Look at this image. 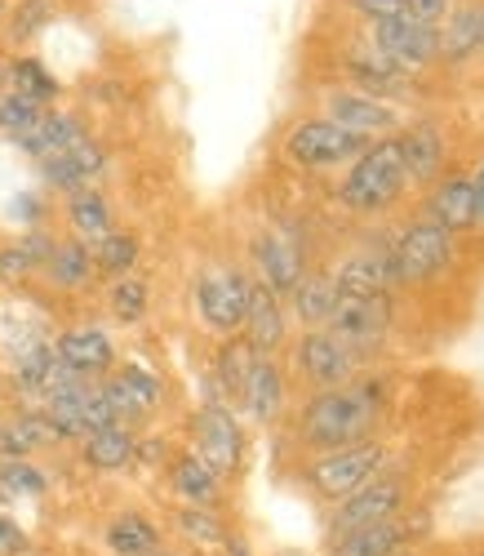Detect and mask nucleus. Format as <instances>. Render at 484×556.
<instances>
[{"mask_svg":"<svg viewBox=\"0 0 484 556\" xmlns=\"http://www.w3.org/2000/svg\"><path fill=\"white\" fill-rule=\"evenodd\" d=\"M386 405H392V379L386 375H356L343 388L311 392L307 405L298 409V419H294V437L311 454H329V450H343V445L373 441V432L386 419Z\"/></svg>","mask_w":484,"mask_h":556,"instance_id":"nucleus-1","label":"nucleus"},{"mask_svg":"<svg viewBox=\"0 0 484 556\" xmlns=\"http://www.w3.org/2000/svg\"><path fill=\"white\" fill-rule=\"evenodd\" d=\"M405 192H409V169H405L400 143L396 138H378V143H369L352 161V169L337 182V205L360 218H378L392 205H400Z\"/></svg>","mask_w":484,"mask_h":556,"instance_id":"nucleus-2","label":"nucleus"},{"mask_svg":"<svg viewBox=\"0 0 484 556\" xmlns=\"http://www.w3.org/2000/svg\"><path fill=\"white\" fill-rule=\"evenodd\" d=\"M458 237L445 227H435L431 218H409L405 227L392 231V263H396V286L422 290L435 286L454 267Z\"/></svg>","mask_w":484,"mask_h":556,"instance_id":"nucleus-3","label":"nucleus"},{"mask_svg":"<svg viewBox=\"0 0 484 556\" xmlns=\"http://www.w3.org/2000/svg\"><path fill=\"white\" fill-rule=\"evenodd\" d=\"M392 468V445L386 441H360V445H343V450H329V454H316L307 463V485L316 498L324 503H337L356 494L360 485H369L373 477H382Z\"/></svg>","mask_w":484,"mask_h":556,"instance_id":"nucleus-4","label":"nucleus"},{"mask_svg":"<svg viewBox=\"0 0 484 556\" xmlns=\"http://www.w3.org/2000/svg\"><path fill=\"white\" fill-rule=\"evenodd\" d=\"M369 356L356 352L352 343H343L333 330H303L294 339V369L298 379L311 388V392H329V388H343L352 383L356 375H365Z\"/></svg>","mask_w":484,"mask_h":556,"instance_id":"nucleus-5","label":"nucleus"},{"mask_svg":"<svg viewBox=\"0 0 484 556\" xmlns=\"http://www.w3.org/2000/svg\"><path fill=\"white\" fill-rule=\"evenodd\" d=\"M365 148H369V138H360V134H352V129H343V125H333V121H324V116H307V121H298L294 129L284 134V156L294 161L298 169H311V174H320V169H343V165H352Z\"/></svg>","mask_w":484,"mask_h":556,"instance_id":"nucleus-6","label":"nucleus"},{"mask_svg":"<svg viewBox=\"0 0 484 556\" xmlns=\"http://www.w3.org/2000/svg\"><path fill=\"white\" fill-rule=\"evenodd\" d=\"M250 286L254 276L240 271V267H205L196 276V316L201 326L231 339L240 334V326H245V307H250Z\"/></svg>","mask_w":484,"mask_h":556,"instance_id":"nucleus-7","label":"nucleus"},{"mask_svg":"<svg viewBox=\"0 0 484 556\" xmlns=\"http://www.w3.org/2000/svg\"><path fill=\"white\" fill-rule=\"evenodd\" d=\"M405 507H409V481L396 477V472H382L369 485H360L356 494L337 498L329 507V539L347 534V530H360V526H378V521L405 517Z\"/></svg>","mask_w":484,"mask_h":556,"instance_id":"nucleus-8","label":"nucleus"},{"mask_svg":"<svg viewBox=\"0 0 484 556\" xmlns=\"http://www.w3.org/2000/svg\"><path fill=\"white\" fill-rule=\"evenodd\" d=\"M369 45L382 59H392L400 72H409V76H418V72L441 63V27L418 23L409 14L369 23Z\"/></svg>","mask_w":484,"mask_h":556,"instance_id":"nucleus-9","label":"nucleus"},{"mask_svg":"<svg viewBox=\"0 0 484 556\" xmlns=\"http://www.w3.org/2000/svg\"><path fill=\"white\" fill-rule=\"evenodd\" d=\"M392 326H396V299L392 294H365V299H337L324 330H333L356 352L373 356L386 343V334H392Z\"/></svg>","mask_w":484,"mask_h":556,"instance_id":"nucleus-10","label":"nucleus"},{"mask_svg":"<svg viewBox=\"0 0 484 556\" xmlns=\"http://www.w3.org/2000/svg\"><path fill=\"white\" fill-rule=\"evenodd\" d=\"M337 299H365V294H392L396 290V263H392V231L369 237L356 254H347L333 271Z\"/></svg>","mask_w":484,"mask_h":556,"instance_id":"nucleus-11","label":"nucleus"},{"mask_svg":"<svg viewBox=\"0 0 484 556\" xmlns=\"http://www.w3.org/2000/svg\"><path fill=\"white\" fill-rule=\"evenodd\" d=\"M320 103H324V112H320L324 121H333V125H343V129L369 138V143H378V138H396L409 125L405 108L369 99V94H356V89H329Z\"/></svg>","mask_w":484,"mask_h":556,"instance_id":"nucleus-12","label":"nucleus"},{"mask_svg":"<svg viewBox=\"0 0 484 556\" xmlns=\"http://www.w3.org/2000/svg\"><path fill=\"white\" fill-rule=\"evenodd\" d=\"M191 432H196V445L191 450H196L218 477H231L245 468V432H240V419L231 405H222V401L201 405Z\"/></svg>","mask_w":484,"mask_h":556,"instance_id":"nucleus-13","label":"nucleus"},{"mask_svg":"<svg viewBox=\"0 0 484 556\" xmlns=\"http://www.w3.org/2000/svg\"><path fill=\"white\" fill-rule=\"evenodd\" d=\"M250 258H254V281L267 286L276 299H289L307 276L303 245L294 237H284V231H258L250 241Z\"/></svg>","mask_w":484,"mask_h":556,"instance_id":"nucleus-14","label":"nucleus"},{"mask_svg":"<svg viewBox=\"0 0 484 556\" xmlns=\"http://www.w3.org/2000/svg\"><path fill=\"white\" fill-rule=\"evenodd\" d=\"M103 396H107L112 409H116V424L129 428V424H138V419H148V414L165 401V383H161L156 369H148L142 361H125L116 375L103 379Z\"/></svg>","mask_w":484,"mask_h":556,"instance_id":"nucleus-15","label":"nucleus"},{"mask_svg":"<svg viewBox=\"0 0 484 556\" xmlns=\"http://www.w3.org/2000/svg\"><path fill=\"white\" fill-rule=\"evenodd\" d=\"M343 72H347V89L356 94H369V99H382V103H405L418 94V80L409 72H400L392 59H382L378 50H365V54H347L343 59Z\"/></svg>","mask_w":484,"mask_h":556,"instance_id":"nucleus-16","label":"nucleus"},{"mask_svg":"<svg viewBox=\"0 0 484 556\" xmlns=\"http://www.w3.org/2000/svg\"><path fill=\"white\" fill-rule=\"evenodd\" d=\"M400 156H405V169H409V188H431V182L445 178V161H449V138L435 121H409L400 134Z\"/></svg>","mask_w":484,"mask_h":556,"instance_id":"nucleus-17","label":"nucleus"},{"mask_svg":"<svg viewBox=\"0 0 484 556\" xmlns=\"http://www.w3.org/2000/svg\"><path fill=\"white\" fill-rule=\"evenodd\" d=\"M422 218H431L435 227L445 231H475L480 227V210H475V188L471 174H449L441 182H431V192L422 201Z\"/></svg>","mask_w":484,"mask_h":556,"instance_id":"nucleus-18","label":"nucleus"},{"mask_svg":"<svg viewBox=\"0 0 484 556\" xmlns=\"http://www.w3.org/2000/svg\"><path fill=\"white\" fill-rule=\"evenodd\" d=\"M54 352L67 369H76L80 379H107L116 365V343L103 326H72L54 339Z\"/></svg>","mask_w":484,"mask_h":556,"instance_id":"nucleus-19","label":"nucleus"},{"mask_svg":"<svg viewBox=\"0 0 484 556\" xmlns=\"http://www.w3.org/2000/svg\"><path fill=\"white\" fill-rule=\"evenodd\" d=\"M107 174V152L103 143H93V138H80L76 148H67L63 156H50V161H40V178L50 182L54 192H85L93 188Z\"/></svg>","mask_w":484,"mask_h":556,"instance_id":"nucleus-20","label":"nucleus"},{"mask_svg":"<svg viewBox=\"0 0 484 556\" xmlns=\"http://www.w3.org/2000/svg\"><path fill=\"white\" fill-rule=\"evenodd\" d=\"M413 539H418V526L405 517H392V521H378V526L333 534L329 556H400V552H413Z\"/></svg>","mask_w":484,"mask_h":556,"instance_id":"nucleus-21","label":"nucleus"},{"mask_svg":"<svg viewBox=\"0 0 484 556\" xmlns=\"http://www.w3.org/2000/svg\"><path fill=\"white\" fill-rule=\"evenodd\" d=\"M240 339H245L258 356H276L289 339V312L284 299H276L267 286H250V307H245V326H240Z\"/></svg>","mask_w":484,"mask_h":556,"instance_id":"nucleus-22","label":"nucleus"},{"mask_svg":"<svg viewBox=\"0 0 484 556\" xmlns=\"http://www.w3.org/2000/svg\"><path fill=\"white\" fill-rule=\"evenodd\" d=\"M284 401H289L284 369L276 365V356H258L245 379V392H240V409H245L258 428H276L284 414Z\"/></svg>","mask_w":484,"mask_h":556,"instance_id":"nucleus-23","label":"nucleus"},{"mask_svg":"<svg viewBox=\"0 0 484 556\" xmlns=\"http://www.w3.org/2000/svg\"><path fill=\"white\" fill-rule=\"evenodd\" d=\"M169 490L182 507H218L222 498V477L209 468V463L187 450V454H174L169 458Z\"/></svg>","mask_w":484,"mask_h":556,"instance_id":"nucleus-24","label":"nucleus"},{"mask_svg":"<svg viewBox=\"0 0 484 556\" xmlns=\"http://www.w3.org/2000/svg\"><path fill=\"white\" fill-rule=\"evenodd\" d=\"M258 352L231 334L218 343L214 352V379H209V401H222V405H240V392H245V379H250V369H254Z\"/></svg>","mask_w":484,"mask_h":556,"instance_id":"nucleus-25","label":"nucleus"},{"mask_svg":"<svg viewBox=\"0 0 484 556\" xmlns=\"http://www.w3.org/2000/svg\"><path fill=\"white\" fill-rule=\"evenodd\" d=\"M80 138H89V129H85V121H80L76 112H44L40 125L23 138L18 148H23L31 161H50V156H63L67 148H76Z\"/></svg>","mask_w":484,"mask_h":556,"instance_id":"nucleus-26","label":"nucleus"},{"mask_svg":"<svg viewBox=\"0 0 484 556\" xmlns=\"http://www.w3.org/2000/svg\"><path fill=\"white\" fill-rule=\"evenodd\" d=\"M333 307H337V286H333V276L307 267V276L298 281V290L289 294V312H294V320H298L303 330H320V326H329Z\"/></svg>","mask_w":484,"mask_h":556,"instance_id":"nucleus-27","label":"nucleus"},{"mask_svg":"<svg viewBox=\"0 0 484 556\" xmlns=\"http://www.w3.org/2000/svg\"><path fill=\"white\" fill-rule=\"evenodd\" d=\"M480 59V5H454L441 23V63L467 67Z\"/></svg>","mask_w":484,"mask_h":556,"instance_id":"nucleus-28","label":"nucleus"},{"mask_svg":"<svg viewBox=\"0 0 484 556\" xmlns=\"http://www.w3.org/2000/svg\"><path fill=\"white\" fill-rule=\"evenodd\" d=\"M40 271H44V281H50L54 290H67V294L93 286V276H99V267H93V250L85 241H76V237L59 241V250L50 254V263H44Z\"/></svg>","mask_w":484,"mask_h":556,"instance_id":"nucleus-29","label":"nucleus"},{"mask_svg":"<svg viewBox=\"0 0 484 556\" xmlns=\"http://www.w3.org/2000/svg\"><path fill=\"white\" fill-rule=\"evenodd\" d=\"M133 445H138V437L129 428L89 432L80 441V463L93 472H125V468H133Z\"/></svg>","mask_w":484,"mask_h":556,"instance_id":"nucleus-30","label":"nucleus"},{"mask_svg":"<svg viewBox=\"0 0 484 556\" xmlns=\"http://www.w3.org/2000/svg\"><path fill=\"white\" fill-rule=\"evenodd\" d=\"M112 556H156L161 552V530L152 517L142 513H116L103 530Z\"/></svg>","mask_w":484,"mask_h":556,"instance_id":"nucleus-31","label":"nucleus"},{"mask_svg":"<svg viewBox=\"0 0 484 556\" xmlns=\"http://www.w3.org/2000/svg\"><path fill=\"white\" fill-rule=\"evenodd\" d=\"M67 223H72V231H76V241H85V245H99L107 231H116L107 197L93 192V188L67 197Z\"/></svg>","mask_w":484,"mask_h":556,"instance_id":"nucleus-32","label":"nucleus"},{"mask_svg":"<svg viewBox=\"0 0 484 556\" xmlns=\"http://www.w3.org/2000/svg\"><path fill=\"white\" fill-rule=\"evenodd\" d=\"M107 307H112V320H120V326H138V320L148 316V307H152V286H148V276H142L138 267L125 271V276H112V286H107Z\"/></svg>","mask_w":484,"mask_h":556,"instance_id":"nucleus-33","label":"nucleus"},{"mask_svg":"<svg viewBox=\"0 0 484 556\" xmlns=\"http://www.w3.org/2000/svg\"><path fill=\"white\" fill-rule=\"evenodd\" d=\"M5 80H10L14 94H23V99H31V103H40V108H50V103L59 99V80L44 72V63L31 59V54L14 59V63L5 67Z\"/></svg>","mask_w":484,"mask_h":556,"instance_id":"nucleus-34","label":"nucleus"},{"mask_svg":"<svg viewBox=\"0 0 484 556\" xmlns=\"http://www.w3.org/2000/svg\"><path fill=\"white\" fill-rule=\"evenodd\" d=\"M174 530L187 543H196V547H222L231 539L227 521L214 513V507H178V513H174Z\"/></svg>","mask_w":484,"mask_h":556,"instance_id":"nucleus-35","label":"nucleus"},{"mask_svg":"<svg viewBox=\"0 0 484 556\" xmlns=\"http://www.w3.org/2000/svg\"><path fill=\"white\" fill-rule=\"evenodd\" d=\"M93 250V267H99V276H125L138 267V254H142V241L133 237V231H107V237Z\"/></svg>","mask_w":484,"mask_h":556,"instance_id":"nucleus-36","label":"nucleus"},{"mask_svg":"<svg viewBox=\"0 0 484 556\" xmlns=\"http://www.w3.org/2000/svg\"><path fill=\"white\" fill-rule=\"evenodd\" d=\"M44 112H50V108H40V103L14 94V89H0V134L14 138V143H23V138L40 125Z\"/></svg>","mask_w":484,"mask_h":556,"instance_id":"nucleus-37","label":"nucleus"},{"mask_svg":"<svg viewBox=\"0 0 484 556\" xmlns=\"http://www.w3.org/2000/svg\"><path fill=\"white\" fill-rule=\"evenodd\" d=\"M44 490H50V477H44L36 463L27 458H10L0 463V494H23V498H40Z\"/></svg>","mask_w":484,"mask_h":556,"instance_id":"nucleus-38","label":"nucleus"},{"mask_svg":"<svg viewBox=\"0 0 484 556\" xmlns=\"http://www.w3.org/2000/svg\"><path fill=\"white\" fill-rule=\"evenodd\" d=\"M50 23V5H36V0H23L10 18V40H31L40 36V27Z\"/></svg>","mask_w":484,"mask_h":556,"instance_id":"nucleus-39","label":"nucleus"},{"mask_svg":"<svg viewBox=\"0 0 484 556\" xmlns=\"http://www.w3.org/2000/svg\"><path fill=\"white\" fill-rule=\"evenodd\" d=\"M31 271H36V263L23 254V245H18V241L0 245V286H23Z\"/></svg>","mask_w":484,"mask_h":556,"instance_id":"nucleus-40","label":"nucleus"},{"mask_svg":"<svg viewBox=\"0 0 484 556\" xmlns=\"http://www.w3.org/2000/svg\"><path fill=\"white\" fill-rule=\"evenodd\" d=\"M18 245H23V254H27L36 267H44V263H50V254L59 250V237H50L44 227H31L27 237H18Z\"/></svg>","mask_w":484,"mask_h":556,"instance_id":"nucleus-41","label":"nucleus"},{"mask_svg":"<svg viewBox=\"0 0 484 556\" xmlns=\"http://www.w3.org/2000/svg\"><path fill=\"white\" fill-rule=\"evenodd\" d=\"M133 463H142V468H169V441L165 437H142L133 445Z\"/></svg>","mask_w":484,"mask_h":556,"instance_id":"nucleus-42","label":"nucleus"},{"mask_svg":"<svg viewBox=\"0 0 484 556\" xmlns=\"http://www.w3.org/2000/svg\"><path fill=\"white\" fill-rule=\"evenodd\" d=\"M454 10V0H405V14L418 18V23H431V27H441Z\"/></svg>","mask_w":484,"mask_h":556,"instance_id":"nucleus-43","label":"nucleus"},{"mask_svg":"<svg viewBox=\"0 0 484 556\" xmlns=\"http://www.w3.org/2000/svg\"><path fill=\"white\" fill-rule=\"evenodd\" d=\"M347 10H356L365 23H378V18L405 14V0H347Z\"/></svg>","mask_w":484,"mask_h":556,"instance_id":"nucleus-44","label":"nucleus"},{"mask_svg":"<svg viewBox=\"0 0 484 556\" xmlns=\"http://www.w3.org/2000/svg\"><path fill=\"white\" fill-rule=\"evenodd\" d=\"M23 552H27V534H23V526H18L14 517L0 513V556H23Z\"/></svg>","mask_w":484,"mask_h":556,"instance_id":"nucleus-45","label":"nucleus"},{"mask_svg":"<svg viewBox=\"0 0 484 556\" xmlns=\"http://www.w3.org/2000/svg\"><path fill=\"white\" fill-rule=\"evenodd\" d=\"M471 188H475V210H480V227H484V156L475 161V174H471Z\"/></svg>","mask_w":484,"mask_h":556,"instance_id":"nucleus-46","label":"nucleus"},{"mask_svg":"<svg viewBox=\"0 0 484 556\" xmlns=\"http://www.w3.org/2000/svg\"><path fill=\"white\" fill-rule=\"evenodd\" d=\"M222 556H254V552H250V543H245V539H235V534H231V539L222 543Z\"/></svg>","mask_w":484,"mask_h":556,"instance_id":"nucleus-47","label":"nucleus"},{"mask_svg":"<svg viewBox=\"0 0 484 556\" xmlns=\"http://www.w3.org/2000/svg\"><path fill=\"white\" fill-rule=\"evenodd\" d=\"M14 205H18V214H23V218H31V223H36L40 214H44V210H36V197H18Z\"/></svg>","mask_w":484,"mask_h":556,"instance_id":"nucleus-48","label":"nucleus"},{"mask_svg":"<svg viewBox=\"0 0 484 556\" xmlns=\"http://www.w3.org/2000/svg\"><path fill=\"white\" fill-rule=\"evenodd\" d=\"M480 54H484V5H480Z\"/></svg>","mask_w":484,"mask_h":556,"instance_id":"nucleus-49","label":"nucleus"},{"mask_svg":"<svg viewBox=\"0 0 484 556\" xmlns=\"http://www.w3.org/2000/svg\"><path fill=\"white\" fill-rule=\"evenodd\" d=\"M0 89H5V63H0Z\"/></svg>","mask_w":484,"mask_h":556,"instance_id":"nucleus-50","label":"nucleus"},{"mask_svg":"<svg viewBox=\"0 0 484 556\" xmlns=\"http://www.w3.org/2000/svg\"><path fill=\"white\" fill-rule=\"evenodd\" d=\"M0 18H5V0H0Z\"/></svg>","mask_w":484,"mask_h":556,"instance_id":"nucleus-51","label":"nucleus"},{"mask_svg":"<svg viewBox=\"0 0 484 556\" xmlns=\"http://www.w3.org/2000/svg\"><path fill=\"white\" fill-rule=\"evenodd\" d=\"M36 5H50V0H36Z\"/></svg>","mask_w":484,"mask_h":556,"instance_id":"nucleus-52","label":"nucleus"},{"mask_svg":"<svg viewBox=\"0 0 484 556\" xmlns=\"http://www.w3.org/2000/svg\"><path fill=\"white\" fill-rule=\"evenodd\" d=\"M400 556H418V552H400Z\"/></svg>","mask_w":484,"mask_h":556,"instance_id":"nucleus-53","label":"nucleus"},{"mask_svg":"<svg viewBox=\"0 0 484 556\" xmlns=\"http://www.w3.org/2000/svg\"><path fill=\"white\" fill-rule=\"evenodd\" d=\"M201 556H205V552H201Z\"/></svg>","mask_w":484,"mask_h":556,"instance_id":"nucleus-54","label":"nucleus"}]
</instances>
